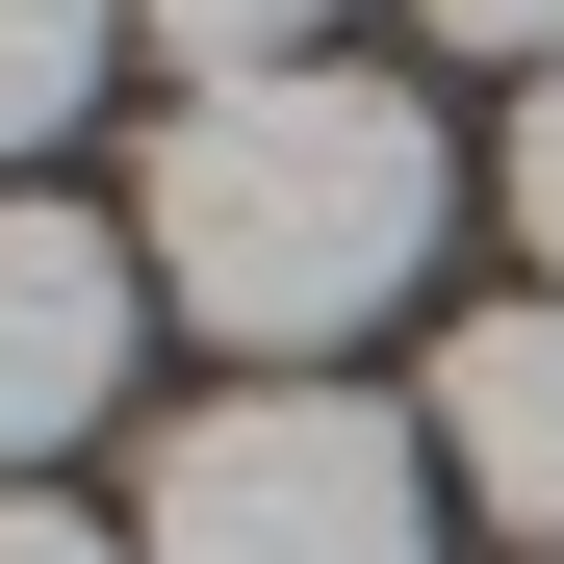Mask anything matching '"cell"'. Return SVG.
<instances>
[{"mask_svg": "<svg viewBox=\"0 0 564 564\" xmlns=\"http://www.w3.org/2000/svg\"><path fill=\"white\" fill-rule=\"evenodd\" d=\"M129 26L180 52V104H206V77H308V52H334V0H129Z\"/></svg>", "mask_w": 564, "mask_h": 564, "instance_id": "6", "label": "cell"}, {"mask_svg": "<svg viewBox=\"0 0 564 564\" xmlns=\"http://www.w3.org/2000/svg\"><path fill=\"white\" fill-rule=\"evenodd\" d=\"M0 564H104V539H77V513H52V488H0Z\"/></svg>", "mask_w": 564, "mask_h": 564, "instance_id": "9", "label": "cell"}, {"mask_svg": "<svg viewBox=\"0 0 564 564\" xmlns=\"http://www.w3.org/2000/svg\"><path fill=\"white\" fill-rule=\"evenodd\" d=\"M513 257H539V308H564V77L513 104Z\"/></svg>", "mask_w": 564, "mask_h": 564, "instance_id": "7", "label": "cell"}, {"mask_svg": "<svg viewBox=\"0 0 564 564\" xmlns=\"http://www.w3.org/2000/svg\"><path fill=\"white\" fill-rule=\"evenodd\" d=\"M411 26H436V52H539V77H564V0H411Z\"/></svg>", "mask_w": 564, "mask_h": 564, "instance_id": "8", "label": "cell"}, {"mask_svg": "<svg viewBox=\"0 0 564 564\" xmlns=\"http://www.w3.org/2000/svg\"><path fill=\"white\" fill-rule=\"evenodd\" d=\"M129 282H154V257H104V206H26V180H0V462L104 436V386H129Z\"/></svg>", "mask_w": 564, "mask_h": 564, "instance_id": "3", "label": "cell"}, {"mask_svg": "<svg viewBox=\"0 0 564 564\" xmlns=\"http://www.w3.org/2000/svg\"><path fill=\"white\" fill-rule=\"evenodd\" d=\"M436 206H462V154H436L411 77H359V52H308V77H206V104H154V154H129V257H154L231 359H282V386H308L334 334L411 308Z\"/></svg>", "mask_w": 564, "mask_h": 564, "instance_id": "1", "label": "cell"}, {"mask_svg": "<svg viewBox=\"0 0 564 564\" xmlns=\"http://www.w3.org/2000/svg\"><path fill=\"white\" fill-rule=\"evenodd\" d=\"M104 26L129 0H0V154H52L77 104H104Z\"/></svg>", "mask_w": 564, "mask_h": 564, "instance_id": "5", "label": "cell"}, {"mask_svg": "<svg viewBox=\"0 0 564 564\" xmlns=\"http://www.w3.org/2000/svg\"><path fill=\"white\" fill-rule=\"evenodd\" d=\"M129 564H436V436L359 386H231L154 436Z\"/></svg>", "mask_w": 564, "mask_h": 564, "instance_id": "2", "label": "cell"}, {"mask_svg": "<svg viewBox=\"0 0 564 564\" xmlns=\"http://www.w3.org/2000/svg\"><path fill=\"white\" fill-rule=\"evenodd\" d=\"M436 462L564 564V308H462L436 334Z\"/></svg>", "mask_w": 564, "mask_h": 564, "instance_id": "4", "label": "cell"}]
</instances>
